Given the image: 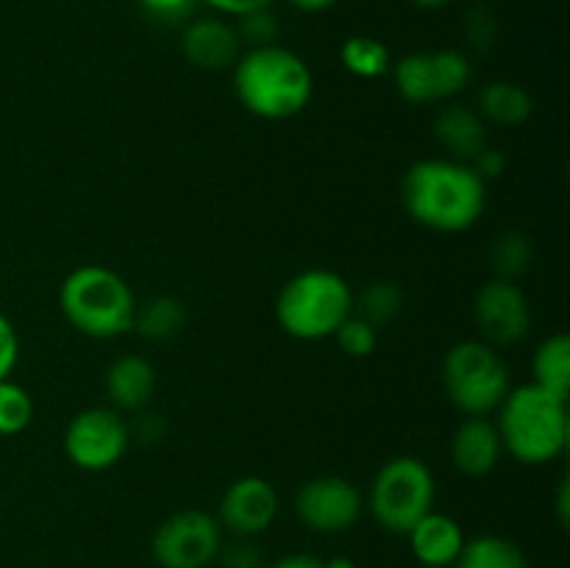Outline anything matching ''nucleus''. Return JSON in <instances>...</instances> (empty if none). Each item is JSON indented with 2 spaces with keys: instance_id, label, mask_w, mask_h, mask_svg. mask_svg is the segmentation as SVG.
<instances>
[{
  "instance_id": "7c9ffc66",
  "label": "nucleus",
  "mask_w": 570,
  "mask_h": 568,
  "mask_svg": "<svg viewBox=\"0 0 570 568\" xmlns=\"http://www.w3.org/2000/svg\"><path fill=\"white\" fill-rule=\"evenodd\" d=\"M195 3H198V0H137V6L145 14L161 22L184 20V17L193 14Z\"/></svg>"
},
{
  "instance_id": "aec40b11",
  "label": "nucleus",
  "mask_w": 570,
  "mask_h": 568,
  "mask_svg": "<svg viewBox=\"0 0 570 568\" xmlns=\"http://www.w3.org/2000/svg\"><path fill=\"white\" fill-rule=\"evenodd\" d=\"M532 382L549 393L568 399L570 390V337L566 332H554L534 349L532 354Z\"/></svg>"
},
{
  "instance_id": "c756f323",
  "label": "nucleus",
  "mask_w": 570,
  "mask_h": 568,
  "mask_svg": "<svg viewBox=\"0 0 570 568\" xmlns=\"http://www.w3.org/2000/svg\"><path fill=\"white\" fill-rule=\"evenodd\" d=\"M217 557L223 560V568H265V557L250 543V538H239L237 543L220 549Z\"/></svg>"
},
{
  "instance_id": "4468645a",
  "label": "nucleus",
  "mask_w": 570,
  "mask_h": 568,
  "mask_svg": "<svg viewBox=\"0 0 570 568\" xmlns=\"http://www.w3.org/2000/svg\"><path fill=\"white\" fill-rule=\"evenodd\" d=\"M243 39L228 17H195L181 33V53L198 70H228L243 53Z\"/></svg>"
},
{
  "instance_id": "ddd939ff",
  "label": "nucleus",
  "mask_w": 570,
  "mask_h": 568,
  "mask_svg": "<svg viewBox=\"0 0 570 568\" xmlns=\"http://www.w3.org/2000/svg\"><path fill=\"white\" fill-rule=\"evenodd\" d=\"M278 490L271 479L248 477L234 479L223 493L220 507H217V521L237 538H256L267 532L278 518Z\"/></svg>"
},
{
  "instance_id": "cd10ccee",
  "label": "nucleus",
  "mask_w": 570,
  "mask_h": 568,
  "mask_svg": "<svg viewBox=\"0 0 570 568\" xmlns=\"http://www.w3.org/2000/svg\"><path fill=\"white\" fill-rule=\"evenodd\" d=\"M237 33L243 39V45L248 48H262V45L278 42V20L271 9H256L250 14L237 17Z\"/></svg>"
},
{
  "instance_id": "b1692460",
  "label": "nucleus",
  "mask_w": 570,
  "mask_h": 568,
  "mask_svg": "<svg viewBox=\"0 0 570 568\" xmlns=\"http://www.w3.org/2000/svg\"><path fill=\"white\" fill-rule=\"evenodd\" d=\"M401 310H404V293H401L399 284L387 282V278L365 284L360 295L354 293V315L376 326L379 332L390 326L401 315Z\"/></svg>"
},
{
  "instance_id": "c9c22d12",
  "label": "nucleus",
  "mask_w": 570,
  "mask_h": 568,
  "mask_svg": "<svg viewBox=\"0 0 570 568\" xmlns=\"http://www.w3.org/2000/svg\"><path fill=\"white\" fill-rule=\"evenodd\" d=\"M287 3L293 6V9L304 11V14H321V11L334 9L340 0H287Z\"/></svg>"
},
{
  "instance_id": "a211bd4d",
  "label": "nucleus",
  "mask_w": 570,
  "mask_h": 568,
  "mask_svg": "<svg viewBox=\"0 0 570 568\" xmlns=\"http://www.w3.org/2000/svg\"><path fill=\"white\" fill-rule=\"evenodd\" d=\"M434 139L443 145L451 159L471 165L488 148V123L471 106L451 104L440 109L438 120H434Z\"/></svg>"
},
{
  "instance_id": "c85d7f7f",
  "label": "nucleus",
  "mask_w": 570,
  "mask_h": 568,
  "mask_svg": "<svg viewBox=\"0 0 570 568\" xmlns=\"http://www.w3.org/2000/svg\"><path fill=\"white\" fill-rule=\"evenodd\" d=\"M20 362V334L14 323L0 312V379H9Z\"/></svg>"
},
{
  "instance_id": "bb28decb",
  "label": "nucleus",
  "mask_w": 570,
  "mask_h": 568,
  "mask_svg": "<svg viewBox=\"0 0 570 568\" xmlns=\"http://www.w3.org/2000/svg\"><path fill=\"white\" fill-rule=\"evenodd\" d=\"M334 343L340 345L345 356H354V360H365L376 351L379 345V329L371 326L367 321H362L360 315H351L343 326L334 332Z\"/></svg>"
},
{
  "instance_id": "20e7f679",
  "label": "nucleus",
  "mask_w": 570,
  "mask_h": 568,
  "mask_svg": "<svg viewBox=\"0 0 570 568\" xmlns=\"http://www.w3.org/2000/svg\"><path fill=\"white\" fill-rule=\"evenodd\" d=\"M59 310L78 334L115 340L134 329L137 295L131 284L106 265H81L59 284Z\"/></svg>"
},
{
  "instance_id": "4be33fe9",
  "label": "nucleus",
  "mask_w": 570,
  "mask_h": 568,
  "mask_svg": "<svg viewBox=\"0 0 570 568\" xmlns=\"http://www.w3.org/2000/svg\"><path fill=\"white\" fill-rule=\"evenodd\" d=\"M340 61L351 76L365 78V81H376L393 70V53H390L387 45L376 37H367V33L345 39L340 45Z\"/></svg>"
},
{
  "instance_id": "1a4fd4ad",
  "label": "nucleus",
  "mask_w": 570,
  "mask_h": 568,
  "mask_svg": "<svg viewBox=\"0 0 570 568\" xmlns=\"http://www.w3.org/2000/svg\"><path fill=\"white\" fill-rule=\"evenodd\" d=\"M65 457L89 473L109 471L131 445V423L115 407H87L65 429Z\"/></svg>"
},
{
  "instance_id": "0eeeda50",
  "label": "nucleus",
  "mask_w": 570,
  "mask_h": 568,
  "mask_svg": "<svg viewBox=\"0 0 570 568\" xmlns=\"http://www.w3.org/2000/svg\"><path fill=\"white\" fill-rule=\"evenodd\" d=\"M438 482L421 457H390L376 471L367 493L373 518L393 535H406L423 516L434 510Z\"/></svg>"
},
{
  "instance_id": "f257e3e1",
  "label": "nucleus",
  "mask_w": 570,
  "mask_h": 568,
  "mask_svg": "<svg viewBox=\"0 0 570 568\" xmlns=\"http://www.w3.org/2000/svg\"><path fill=\"white\" fill-rule=\"evenodd\" d=\"M401 204L429 232L462 234L488 209V182L468 161L451 156L417 159L401 178Z\"/></svg>"
},
{
  "instance_id": "423d86ee",
  "label": "nucleus",
  "mask_w": 570,
  "mask_h": 568,
  "mask_svg": "<svg viewBox=\"0 0 570 568\" xmlns=\"http://www.w3.org/2000/svg\"><path fill=\"white\" fill-rule=\"evenodd\" d=\"M510 365L484 340H460L443 356V390L465 418H490L510 393Z\"/></svg>"
},
{
  "instance_id": "4c0bfd02",
  "label": "nucleus",
  "mask_w": 570,
  "mask_h": 568,
  "mask_svg": "<svg viewBox=\"0 0 570 568\" xmlns=\"http://www.w3.org/2000/svg\"><path fill=\"white\" fill-rule=\"evenodd\" d=\"M412 6H417V9L423 11H434V9H445L449 3H454V0H410Z\"/></svg>"
},
{
  "instance_id": "7ed1b4c3",
  "label": "nucleus",
  "mask_w": 570,
  "mask_h": 568,
  "mask_svg": "<svg viewBox=\"0 0 570 568\" xmlns=\"http://www.w3.org/2000/svg\"><path fill=\"white\" fill-rule=\"evenodd\" d=\"M504 454L521 466H549L560 460L570 440L568 399L538 388L534 382L510 388L495 410Z\"/></svg>"
},
{
  "instance_id": "393cba45",
  "label": "nucleus",
  "mask_w": 570,
  "mask_h": 568,
  "mask_svg": "<svg viewBox=\"0 0 570 568\" xmlns=\"http://www.w3.org/2000/svg\"><path fill=\"white\" fill-rule=\"evenodd\" d=\"M532 262H534L532 239H529L523 232L499 234L493 248H490V265H493L495 278H504V282H518L521 276H527Z\"/></svg>"
},
{
  "instance_id": "f704fd0d",
  "label": "nucleus",
  "mask_w": 570,
  "mask_h": 568,
  "mask_svg": "<svg viewBox=\"0 0 570 568\" xmlns=\"http://www.w3.org/2000/svg\"><path fill=\"white\" fill-rule=\"evenodd\" d=\"M267 568H326V560H321V557H312V555H287Z\"/></svg>"
},
{
  "instance_id": "9d476101",
  "label": "nucleus",
  "mask_w": 570,
  "mask_h": 568,
  "mask_svg": "<svg viewBox=\"0 0 570 568\" xmlns=\"http://www.w3.org/2000/svg\"><path fill=\"white\" fill-rule=\"evenodd\" d=\"M223 549V527L206 510H178L159 523L150 540L161 568H206Z\"/></svg>"
},
{
  "instance_id": "412c9836",
  "label": "nucleus",
  "mask_w": 570,
  "mask_h": 568,
  "mask_svg": "<svg viewBox=\"0 0 570 568\" xmlns=\"http://www.w3.org/2000/svg\"><path fill=\"white\" fill-rule=\"evenodd\" d=\"M184 326H187V310L181 301L173 295H156L148 304H137L131 332L150 343H167V340L178 337Z\"/></svg>"
},
{
  "instance_id": "f3484780",
  "label": "nucleus",
  "mask_w": 570,
  "mask_h": 568,
  "mask_svg": "<svg viewBox=\"0 0 570 568\" xmlns=\"http://www.w3.org/2000/svg\"><path fill=\"white\" fill-rule=\"evenodd\" d=\"M412 546V555L421 560L426 568H449L454 566L460 557L462 546H465V532L460 523L445 512H429L423 516L415 527L406 532Z\"/></svg>"
},
{
  "instance_id": "58836bf2",
  "label": "nucleus",
  "mask_w": 570,
  "mask_h": 568,
  "mask_svg": "<svg viewBox=\"0 0 570 568\" xmlns=\"http://www.w3.org/2000/svg\"><path fill=\"white\" fill-rule=\"evenodd\" d=\"M326 568H356V566L351 557H332V560H326Z\"/></svg>"
},
{
  "instance_id": "f8f14e48",
  "label": "nucleus",
  "mask_w": 570,
  "mask_h": 568,
  "mask_svg": "<svg viewBox=\"0 0 570 568\" xmlns=\"http://www.w3.org/2000/svg\"><path fill=\"white\" fill-rule=\"evenodd\" d=\"M473 321L488 345L512 349L532 332V306L518 282L490 278L473 295Z\"/></svg>"
},
{
  "instance_id": "f03ea898",
  "label": "nucleus",
  "mask_w": 570,
  "mask_h": 568,
  "mask_svg": "<svg viewBox=\"0 0 570 568\" xmlns=\"http://www.w3.org/2000/svg\"><path fill=\"white\" fill-rule=\"evenodd\" d=\"M232 84L239 106L271 123L298 117L315 92V76L304 56L278 42L243 50L232 67Z\"/></svg>"
},
{
  "instance_id": "72a5a7b5",
  "label": "nucleus",
  "mask_w": 570,
  "mask_h": 568,
  "mask_svg": "<svg viewBox=\"0 0 570 568\" xmlns=\"http://www.w3.org/2000/svg\"><path fill=\"white\" fill-rule=\"evenodd\" d=\"M471 167L479 173V176L484 178V182H490V178H499L501 173H504L507 159H504V154H501V150L490 148V145H488V148H484L482 154H479L476 159L471 161Z\"/></svg>"
},
{
  "instance_id": "a878e982",
  "label": "nucleus",
  "mask_w": 570,
  "mask_h": 568,
  "mask_svg": "<svg viewBox=\"0 0 570 568\" xmlns=\"http://www.w3.org/2000/svg\"><path fill=\"white\" fill-rule=\"evenodd\" d=\"M37 404L31 393L14 379H0V438H14L22 434L33 423Z\"/></svg>"
},
{
  "instance_id": "2eb2a0df",
  "label": "nucleus",
  "mask_w": 570,
  "mask_h": 568,
  "mask_svg": "<svg viewBox=\"0 0 570 568\" xmlns=\"http://www.w3.org/2000/svg\"><path fill=\"white\" fill-rule=\"evenodd\" d=\"M451 462L460 473L471 479H482L499 468L504 457L499 429L490 418H462L451 434Z\"/></svg>"
},
{
  "instance_id": "5701e85b",
  "label": "nucleus",
  "mask_w": 570,
  "mask_h": 568,
  "mask_svg": "<svg viewBox=\"0 0 570 568\" xmlns=\"http://www.w3.org/2000/svg\"><path fill=\"white\" fill-rule=\"evenodd\" d=\"M454 568H527L521 546L501 535H479L465 540Z\"/></svg>"
},
{
  "instance_id": "e433bc0d",
  "label": "nucleus",
  "mask_w": 570,
  "mask_h": 568,
  "mask_svg": "<svg viewBox=\"0 0 570 568\" xmlns=\"http://www.w3.org/2000/svg\"><path fill=\"white\" fill-rule=\"evenodd\" d=\"M557 518H560L562 527H568L570 518V482L568 477L560 482V493H557Z\"/></svg>"
},
{
  "instance_id": "6e6552de",
  "label": "nucleus",
  "mask_w": 570,
  "mask_h": 568,
  "mask_svg": "<svg viewBox=\"0 0 570 568\" xmlns=\"http://www.w3.org/2000/svg\"><path fill=\"white\" fill-rule=\"evenodd\" d=\"M393 84L412 106L449 104L465 92L473 78V65L462 50L440 48L406 53L393 61Z\"/></svg>"
},
{
  "instance_id": "6ab92c4d",
  "label": "nucleus",
  "mask_w": 570,
  "mask_h": 568,
  "mask_svg": "<svg viewBox=\"0 0 570 568\" xmlns=\"http://www.w3.org/2000/svg\"><path fill=\"white\" fill-rule=\"evenodd\" d=\"M476 111L488 126L518 128L532 120L534 98L515 81H490L479 92Z\"/></svg>"
},
{
  "instance_id": "2f4dec72",
  "label": "nucleus",
  "mask_w": 570,
  "mask_h": 568,
  "mask_svg": "<svg viewBox=\"0 0 570 568\" xmlns=\"http://www.w3.org/2000/svg\"><path fill=\"white\" fill-rule=\"evenodd\" d=\"M495 37V20L488 9H473L471 17H468V39H471L476 48H488Z\"/></svg>"
},
{
  "instance_id": "473e14b6",
  "label": "nucleus",
  "mask_w": 570,
  "mask_h": 568,
  "mask_svg": "<svg viewBox=\"0 0 570 568\" xmlns=\"http://www.w3.org/2000/svg\"><path fill=\"white\" fill-rule=\"evenodd\" d=\"M198 3L209 6L215 14L234 17V20H237V17L250 14V11H256V9H271L276 0H198Z\"/></svg>"
},
{
  "instance_id": "39448f33",
  "label": "nucleus",
  "mask_w": 570,
  "mask_h": 568,
  "mask_svg": "<svg viewBox=\"0 0 570 568\" xmlns=\"http://www.w3.org/2000/svg\"><path fill=\"white\" fill-rule=\"evenodd\" d=\"M354 315V290L328 267H306L295 273L276 295V323L284 334L304 343L334 337Z\"/></svg>"
},
{
  "instance_id": "ea45409f",
  "label": "nucleus",
  "mask_w": 570,
  "mask_h": 568,
  "mask_svg": "<svg viewBox=\"0 0 570 568\" xmlns=\"http://www.w3.org/2000/svg\"><path fill=\"white\" fill-rule=\"evenodd\" d=\"M423 568H426V566H423Z\"/></svg>"
},
{
  "instance_id": "dca6fc26",
  "label": "nucleus",
  "mask_w": 570,
  "mask_h": 568,
  "mask_svg": "<svg viewBox=\"0 0 570 568\" xmlns=\"http://www.w3.org/2000/svg\"><path fill=\"white\" fill-rule=\"evenodd\" d=\"M109 407L117 412H142L156 393V368L148 356L122 354L104 373Z\"/></svg>"
},
{
  "instance_id": "9b49d317",
  "label": "nucleus",
  "mask_w": 570,
  "mask_h": 568,
  "mask_svg": "<svg viewBox=\"0 0 570 568\" xmlns=\"http://www.w3.org/2000/svg\"><path fill=\"white\" fill-rule=\"evenodd\" d=\"M293 507L306 529L334 535L345 532L360 521L365 499L351 479L337 477V473H321V477L306 479L295 490Z\"/></svg>"
}]
</instances>
